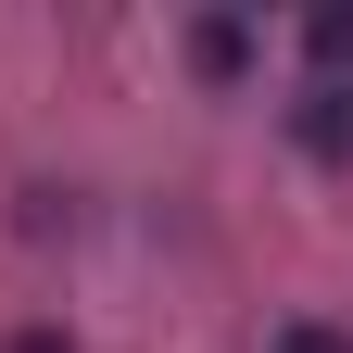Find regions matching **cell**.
Wrapping results in <instances>:
<instances>
[{"label": "cell", "instance_id": "obj_2", "mask_svg": "<svg viewBox=\"0 0 353 353\" xmlns=\"http://www.w3.org/2000/svg\"><path fill=\"white\" fill-rule=\"evenodd\" d=\"M190 63H202V76H240V63H252V26H240V13H202V26H190Z\"/></svg>", "mask_w": 353, "mask_h": 353}, {"label": "cell", "instance_id": "obj_5", "mask_svg": "<svg viewBox=\"0 0 353 353\" xmlns=\"http://www.w3.org/2000/svg\"><path fill=\"white\" fill-rule=\"evenodd\" d=\"M13 353H76V341H63V328H26V341H13Z\"/></svg>", "mask_w": 353, "mask_h": 353}, {"label": "cell", "instance_id": "obj_3", "mask_svg": "<svg viewBox=\"0 0 353 353\" xmlns=\"http://www.w3.org/2000/svg\"><path fill=\"white\" fill-rule=\"evenodd\" d=\"M303 51H316V76H353V13H316V26H303Z\"/></svg>", "mask_w": 353, "mask_h": 353}, {"label": "cell", "instance_id": "obj_1", "mask_svg": "<svg viewBox=\"0 0 353 353\" xmlns=\"http://www.w3.org/2000/svg\"><path fill=\"white\" fill-rule=\"evenodd\" d=\"M290 139L316 152V164H353V76H316V88H303V101H290Z\"/></svg>", "mask_w": 353, "mask_h": 353}, {"label": "cell", "instance_id": "obj_4", "mask_svg": "<svg viewBox=\"0 0 353 353\" xmlns=\"http://www.w3.org/2000/svg\"><path fill=\"white\" fill-rule=\"evenodd\" d=\"M278 353H353L341 328H278Z\"/></svg>", "mask_w": 353, "mask_h": 353}]
</instances>
